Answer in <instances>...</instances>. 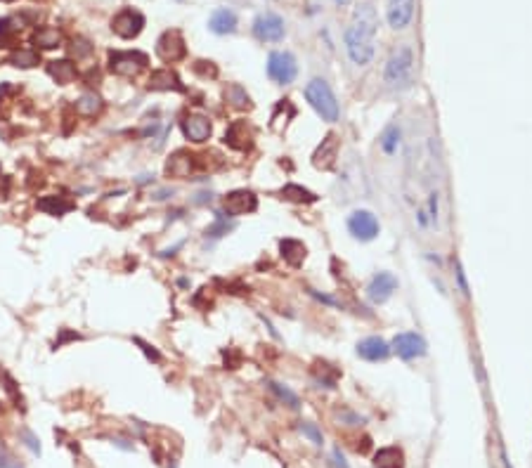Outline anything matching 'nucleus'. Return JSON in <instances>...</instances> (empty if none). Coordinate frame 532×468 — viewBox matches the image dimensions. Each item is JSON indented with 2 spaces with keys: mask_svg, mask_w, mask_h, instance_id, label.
<instances>
[{
  "mask_svg": "<svg viewBox=\"0 0 532 468\" xmlns=\"http://www.w3.org/2000/svg\"><path fill=\"white\" fill-rule=\"evenodd\" d=\"M397 145H400V128L393 123V125H388L384 137H381V147H384L386 154H393L397 150Z\"/></svg>",
  "mask_w": 532,
  "mask_h": 468,
  "instance_id": "30",
  "label": "nucleus"
},
{
  "mask_svg": "<svg viewBox=\"0 0 532 468\" xmlns=\"http://www.w3.org/2000/svg\"><path fill=\"white\" fill-rule=\"evenodd\" d=\"M279 194H282V199L293 201V203H315L317 201V194H313V192L301 185H286Z\"/></svg>",
  "mask_w": 532,
  "mask_h": 468,
  "instance_id": "28",
  "label": "nucleus"
},
{
  "mask_svg": "<svg viewBox=\"0 0 532 468\" xmlns=\"http://www.w3.org/2000/svg\"><path fill=\"white\" fill-rule=\"evenodd\" d=\"M48 74L57 81L59 85H69L76 81L79 71H76V64L71 59H55V62L48 64Z\"/></svg>",
  "mask_w": 532,
  "mask_h": 468,
  "instance_id": "22",
  "label": "nucleus"
},
{
  "mask_svg": "<svg viewBox=\"0 0 532 468\" xmlns=\"http://www.w3.org/2000/svg\"><path fill=\"white\" fill-rule=\"evenodd\" d=\"M230 227H232V225H227L225 220H218V223H215L213 227L206 230V236H223V234L230 232Z\"/></svg>",
  "mask_w": 532,
  "mask_h": 468,
  "instance_id": "35",
  "label": "nucleus"
},
{
  "mask_svg": "<svg viewBox=\"0 0 532 468\" xmlns=\"http://www.w3.org/2000/svg\"><path fill=\"white\" fill-rule=\"evenodd\" d=\"M157 54L161 62H180L182 57L187 54V45H185V38H182V34L177 29H170L166 31V34L159 36L157 41Z\"/></svg>",
  "mask_w": 532,
  "mask_h": 468,
  "instance_id": "8",
  "label": "nucleus"
},
{
  "mask_svg": "<svg viewBox=\"0 0 532 468\" xmlns=\"http://www.w3.org/2000/svg\"><path fill=\"white\" fill-rule=\"evenodd\" d=\"M412 17H414V0H388L386 19L395 31L407 29Z\"/></svg>",
  "mask_w": 532,
  "mask_h": 468,
  "instance_id": "15",
  "label": "nucleus"
},
{
  "mask_svg": "<svg viewBox=\"0 0 532 468\" xmlns=\"http://www.w3.org/2000/svg\"><path fill=\"white\" fill-rule=\"evenodd\" d=\"M303 92H306L308 104L315 109V114H317L319 119L326 121V123H336V121H339V114H341L339 100H336L334 90H331L324 79H313Z\"/></svg>",
  "mask_w": 532,
  "mask_h": 468,
  "instance_id": "3",
  "label": "nucleus"
},
{
  "mask_svg": "<svg viewBox=\"0 0 532 468\" xmlns=\"http://www.w3.org/2000/svg\"><path fill=\"white\" fill-rule=\"evenodd\" d=\"M286 29H284V19L275 12H265L258 14L256 21H253V36L263 43H279L284 38Z\"/></svg>",
  "mask_w": 532,
  "mask_h": 468,
  "instance_id": "9",
  "label": "nucleus"
},
{
  "mask_svg": "<svg viewBox=\"0 0 532 468\" xmlns=\"http://www.w3.org/2000/svg\"><path fill=\"white\" fill-rule=\"evenodd\" d=\"M64 41L62 31L55 29V26H43V29H38L36 34L31 36V43L38 48V50H55V48H59Z\"/></svg>",
  "mask_w": 532,
  "mask_h": 468,
  "instance_id": "23",
  "label": "nucleus"
},
{
  "mask_svg": "<svg viewBox=\"0 0 532 468\" xmlns=\"http://www.w3.org/2000/svg\"><path fill=\"white\" fill-rule=\"evenodd\" d=\"M391 350L395 352L400 360L412 362V360H419V357H424L426 350H428V345H426V340H424V336H421V334H417V332H402V334H397L395 338H393Z\"/></svg>",
  "mask_w": 532,
  "mask_h": 468,
  "instance_id": "6",
  "label": "nucleus"
},
{
  "mask_svg": "<svg viewBox=\"0 0 532 468\" xmlns=\"http://www.w3.org/2000/svg\"><path fill=\"white\" fill-rule=\"evenodd\" d=\"M301 433L308 435V438L313 440L315 445H322V433H319L317 428L313 426V423H301Z\"/></svg>",
  "mask_w": 532,
  "mask_h": 468,
  "instance_id": "34",
  "label": "nucleus"
},
{
  "mask_svg": "<svg viewBox=\"0 0 532 468\" xmlns=\"http://www.w3.org/2000/svg\"><path fill=\"white\" fill-rule=\"evenodd\" d=\"M225 100H227V104H230L232 109H251V97H248V92L244 90L239 83L227 85Z\"/></svg>",
  "mask_w": 532,
  "mask_h": 468,
  "instance_id": "29",
  "label": "nucleus"
},
{
  "mask_svg": "<svg viewBox=\"0 0 532 468\" xmlns=\"http://www.w3.org/2000/svg\"><path fill=\"white\" fill-rule=\"evenodd\" d=\"M279 251H282V258H284L291 267H301L303 261H306V256H308L306 244L298 241V239H282Z\"/></svg>",
  "mask_w": 532,
  "mask_h": 468,
  "instance_id": "21",
  "label": "nucleus"
},
{
  "mask_svg": "<svg viewBox=\"0 0 532 468\" xmlns=\"http://www.w3.org/2000/svg\"><path fill=\"white\" fill-rule=\"evenodd\" d=\"M38 208H41L43 213H48V216H64V213H69L71 208H74V203L69 199H64V196L50 194L38 201Z\"/></svg>",
  "mask_w": 532,
  "mask_h": 468,
  "instance_id": "26",
  "label": "nucleus"
},
{
  "mask_svg": "<svg viewBox=\"0 0 532 468\" xmlns=\"http://www.w3.org/2000/svg\"><path fill=\"white\" fill-rule=\"evenodd\" d=\"M454 274H457V282H459V289H462V294L469 296V286H466V279H464V272H462V265H459V263H457V272H454Z\"/></svg>",
  "mask_w": 532,
  "mask_h": 468,
  "instance_id": "37",
  "label": "nucleus"
},
{
  "mask_svg": "<svg viewBox=\"0 0 532 468\" xmlns=\"http://www.w3.org/2000/svg\"><path fill=\"white\" fill-rule=\"evenodd\" d=\"M147 88H149V90H161V92H166V90L182 92V90H185V85L180 83L177 74H175V71H170V69L152 71V76H149V81H147Z\"/></svg>",
  "mask_w": 532,
  "mask_h": 468,
  "instance_id": "20",
  "label": "nucleus"
},
{
  "mask_svg": "<svg viewBox=\"0 0 532 468\" xmlns=\"http://www.w3.org/2000/svg\"><path fill=\"white\" fill-rule=\"evenodd\" d=\"M0 468H21V466L17 464V461L10 459V456H3V454H0Z\"/></svg>",
  "mask_w": 532,
  "mask_h": 468,
  "instance_id": "39",
  "label": "nucleus"
},
{
  "mask_svg": "<svg viewBox=\"0 0 532 468\" xmlns=\"http://www.w3.org/2000/svg\"><path fill=\"white\" fill-rule=\"evenodd\" d=\"M225 145L232 147L237 152H246L253 145V130L251 125L244 119H237L235 123H230V128L225 130Z\"/></svg>",
  "mask_w": 532,
  "mask_h": 468,
  "instance_id": "16",
  "label": "nucleus"
},
{
  "mask_svg": "<svg viewBox=\"0 0 532 468\" xmlns=\"http://www.w3.org/2000/svg\"><path fill=\"white\" fill-rule=\"evenodd\" d=\"M147 54L137 50L109 52V69H112V74L121 76V79H135L142 69H147Z\"/></svg>",
  "mask_w": 532,
  "mask_h": 468,
  "instance_id": "5",
  "label": "nucleus"
},
{
  "mask_svg": "<svg viewBox=\"0 0 532 468\" xmlns=\"http://www.w3.org/2000/svg\"><path fill=\"white\" fill-rule=\"evenodd\" d=\"M397 277L393 272H379L369 279L367 284V298L371 303H386L397 291Z\"/></svg>",
  "mask_w": 532,
  "mask_h": 468,
  "instance_id": "12",
  "label": "nucleus"
},
{
  "mask_svg": "<svg viewBox=\"0 0 532 468\" xmlns=\"http://www.w3.org/2000/svg\"><path fill=\"white\" fill-rule=\"evenodd\" d=\"M391 345L384 338H379V336H369V338L357 343V355L367 362H384L391 357Z\"/></svg>",
  "mask_w": 532,
  "mask_h": 468,
  "instance_id": "18",
  "label": "nucleus"
},
{
  "mask_svg": "<svg viewBox=\"0 0 532 468\" xmlns=\"http://www.w3.org/2000/svg\"><path fill=\"white\" fill-rule=\"evenodd\" d=\"M336 156H339V137H336V133H329L322 140V145L315 150L313 163H315V168L329 170V168H334Z\"/></svg>",
  "mask_w": 532,
  "mask_h": 468,
  "instance_id": "17",
  "label": "nucleus"
},
{
  "mask_svg": "<svg viewBox=\"0 0 532 468\" xmlns=\"http://www.w3.org/2000/svg\"><path fill=\"white\" fill-rule=\"evenodd\" d=\"M135 343L140 345L142 350H145V355L149 357V360H154V362H159V352L154 350V348H149V345L145 343V340H140V338H135Z\"/></svg>",
  "mask_w": 532,
  "mask_h": 468,
  "instance_id": "36",
  "label": "nucleus"
},
{
  "mask_svg": "<svg viewBox=\"0 0 532 468\" xmlns=\"http://www.w3.org/2000/svg\"><path fill=\"white\" fill-rule=\"evenodd\" d=\"M348 230H351V234L355 236V239L371 241V239L379 236L381 225H379V220H376L374 213L359 208V211H353L351 216H348Z\"/></svg>",
  "mask_w": 532,
  "mask_h": 468,
  "instance_id": "7",
  "label": "nucleus"
},
{
  "mask_svg": "<svg viewBox=\"0 0 532 468\" xmlns=\"http://www.w3.org/2000/svg\"><path fill=\"white\" fill-rule=\"evenodd\" d=\"M376 29H379V17H376V10L369 0L359 3L353 12V21L351 26L343 34V41H346V52L351 57L353 64L357 67H367V64L374 59L376 45Z\"/></svg>",
  "mask_w": 532,
  "mask_h": 468,
  "instance_id": "1",
  "label": "nucleus"
},
{
  "mask_svg": "<svg viewBox=\"0 0 532 468\" xmlns=\"http://www.w3.org/2000/svg\"><path fill=\"white\" fill-rule=\"evenodd\" d=\"M92 52V45L86 38H74V54L76 57H88Z\"/></svg>",
  "mask_w": 532,
  "mask_h": 468,
  "instance_id": "33",
  "label": "nucleus"
},
{
  "mask_svg": "<svg viewBox=\"0 0 532 468\" xmlns=\"http://www.w3.org/2000/svg\"><path fill=\"white\" fill-rule=\"evenodd\" d=\"M268 76L279 85H289L296 81L298 76V62L291 52L286 50H275L268 57Z\"/></svg>",
  "mask_w": 532,
  "mask_h": 468,
  "instance_id": "4",
  "label": "nucleus"
},
{
  "mask_svg": "<svg viewBox=\"0 0 532 468\" xmlns=\"http://www.w3.org/2000/svg\"><path fill=\"white\" fill-rule=\"evenodd\" d=\"M8 3H12V0H8Z\"/></svg>",
  "mask_w": 532,
  "mask_h": 468,
  "instance_id": "41",
  "label": "nucleus"
},
{
  "mask_svg": "<svg viewBox=\"0 0 532 468\" xmlns=\"http://www.w3.org/2000/svg\"><path fill=\"white\" fill-rule=\"evenodd\" d=\"M210 133H213V123H210V119L204 116V114H187V116L182 119V135L190 142H194V145L206 142Z\"/></svg>",
  "mask_w": 532,
  "mask_h": 468,
  "instance_id": "13",
  "label": "nucleus"
},
{
  "mask_svg": "<svg viewBox=\"0 0 532 468\" xmlns=\"http://www.w3.org/2000/svg\"><path fill=\"white\" fill-rule=\"evenodd\" d=\"M8 62L12 64V67H19V69H33L41 64V54H38L36 50H31V48H17V50L10 52Z\"/></svg>",
  "mask_w": 532,
  "mask_h": 468,
  "instance_id": "27",
  "label": "nucleus"
},
{
  "mask_svg": "<svg viewBox=\"0 0 532 468\" xmlns=\"http://www.w3.org/2000/svg\"><path fill=\"white\" fill-rule=\"evenodd\" d=\"M237 21L239 19H237V14L232 12L230 8H218V10H213V14H210L208 29L218 36H227V34H235L237 31Z\"/></svg>",
  "mask_w": 532,
  "mask_h": 468,
  "instance_id": "19",
  "label": "nucleus"
},
{
  "mask_svg": "<svg viewBox=\"0 0 532 468\" xmlns=\"http://www.w3.org/2000/svg\"><path fill=\"white\" fill-rule=\"evenodd\" d=\"M21 435H24V440H26V447H31V451H36V454H38V451H41V447H38L36 438H33V435H31L29 431H24Z\"/></svg>",
  "mask_w": 532,
  "mask_h": 468,
  "instance_id": "38",
  "label": "nucleus"
},
{
  "mask_svg": "<svg viewBox=\"0 0 532 468\" xmlns=\"http://www.w3.org/2000/svg\"><path fill=\"white\" fill-rule=\"evenodd\" d=\"M194 168H197V156L187 150L173 152L168 156V161H166V175H168V178H175V180L190 178L194 173Z\"/></svg>",
  "mask_w": 532,
  "mask_h": 468,
  "instance_id": "14",
  "label": "nucleus"
},
{
  "mask_svg": "<svg viewBox=\"0 0 532 468\" xmlns=\"http://www.w3.org/2000/svg\"><path fill=\"white\" fill-rule=\"evenodd\" d=\"M374 468H404V454L400 447H384L374 454Z\"/></svg>",
  "mask_w": 532,
  "mask_h": 468,
  "instance_id": "25",
  "label": "nucleus"
},
{
  "mask_svg": "<svg viewBox=\"0 0 532 468\" xmlns=\"http://www.w3.org/2000/svg\"><path fill=\"white\" fill-rule=\"evenodd\" d=\"M351 0H336V5H348Z\"/></svg>",
  "mask_w": 532,
  "mask_h": 468,
  "instance_id": "40",
  "label": "nucleus"
},
{
  "mask_svg": "<svg viewBox=\"0 0 532 468\" xmlns=\"http://www.w3.org/2000/svg\"><path fill=\"white\" fill-rule=\"evenodd\" d=\"M384 81L393 90H407L414 81V50L404 43V45L395 48L393 54L386 62Z\"/></svg>",
  "mask_w": 532,
  "mask_h": 468,
  "instance_id": "2",
  "label": "nucleus"
},
{
  "mask_svg": "<svg viewBox=\"0 0 532 468\" xmlns=\"http://www.w3.org/2000/svg\"><path fill=\"white\" fill-rule=\"evenodd\" d=\"M270 388H273L275 393H277V398L284 400L286 405L293 407V409H296V407H298V398H296V393H291L289 388H284V385H282V383H275V381H270Z\"/></svg>",
  "mask_w": 532,
  "mask_h": 468,
  "instance_id": "31",
  "label": "nucleus"
},
{
  "mask_svg": "<svg viewBox=\"0 0 532 468\" xmlns=\"http://www.w3.org/2000/svg\"><path fill=\"white\" fill-rule=\"evenodd\" d=\"M74 109L79 116H86V119H95L99 112L104 109V102L97 92H83L79 100L74 102Z\"/></svg>",
  "mask_w": 532,
  "mask_h": 468,
  "instance_id": "24",
  "label": "nucleus"
},
{
  "mask_svg": "<svg viewBox=\"0 0 532 468\" xmlns=\"http://www.w3.org/2000/svg\"><path fill=\"white\" fill-rule=\"evenodd\" d=\"M223 208L227 216H232V218L246 216V213H253L258 208V199H256V194L248 190H235L223 199Z\"/></svg>",
  "mask_w": 532,
  "mask_h": 468,
  "instance_id": "11",
  "label": "nucleus"
},
{
  "mask_svg": "<svg viewBox=\"0 0 532 468\" xmlns=\"http://www.w3.org/2000/svg\"><path fill=\"white\" fill-rule=\"evenodd\" d=\"M21 26H24V21L17 19V17H5V19H0V36H5V34H17V31H21Z\"/></svg>",
  "mask_w": 532,
  "mask_h": 468,
  "instance_id": "32",
  "label": "nucleus"
},
{
  "mask_svg": "<svg viewBox=\"0 0 532 468\" xmlns=\"http://www.w3.org/2000/svg\"><path fill=\"white\" fill-rule=\"evenodd\" d=\"M142 29H145V17H142L137 10H130V8L121 10V12L112 19V31L119 38H126V41L137 38Z\"/></svg>",
  "mask_w": 532,
  "mask_h": 468,
  "instance_id": "10",
  "label": "nucleus"
}]
</instances>
